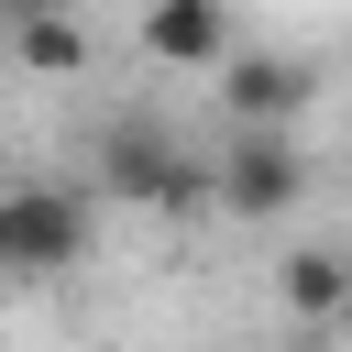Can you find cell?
Instances as JSON below:
<instances>
[{"mask_svg": "<svg viewBox=\"0 0 352 352\" xmlns=\"http://www.w3.org/2000/svg\"><path fill=\"white\" fill-rule=\"evenodd\" d=\"M88 187L132 198V209H220V165L187 154L165 121H110L99 154H88Z\"/></svg>", "mask_w": 352, "mask_h": 352, "instance_id": "cell-1", "label": "cell"}, {"mask_svg": "<svg viewBox=\"0 0 352 352\" xmlns=\"http://www.w3.org/2000/svg\"><path fill=\"white\" fill-rule=\"evenodd\" d=\"M275 297H286L297 319H352V253H330V242H297V253L275 264Z\"/></svg>", "mask_w": 352, "mask_h": 352, "instance_id": "cell-6", "label": "cell"}, {"mask_svg": "<svg viewBox=\"0 0 352 352\" xmlns=\"http://www.w3.org/2000/svg\"><path fill=\"white\" fill-rule=\"evenodd\" d=\"M88 231H99V187H11L0 198V264L11 275H66L88 264Z\"/></svg>", "mask_w": 352, "mask_h": 352, "instance_id": "cell-2", "label": "cell"}, {"mask_svg": "<svg viewBox=\"0 0 352 352\" xmlns=\"http://www.w3.org/2000/svg\"><path fill=\"white\" fill-rule=\"evenodd\" d=\"M11 55H22L33 77H77V66H88V33L44 0V11H22V22H11Z\"/></svg>", "mask_w": 352, "mask_h": 352, "instance_id": "cell-7", "label": "cell"}, {"mask_svg": "<svg viewBox=\"0 0 352 352\" xmlns=\"http://www.w3.org/2000/svg\"><path fill=\"white\" fill-rule=\"evenodd\" d=\"M209 165H220V209L231 220H286L308 198V154L286 143V121H242Z\"/></svg>", "mask_w": 352, "mask_h": 352, "instance_id": "cell-3", "label": "cell"}, {"mask_svg": "<svg viewBox=\"0 0 352 352\" xmlns=\"http://www.w3.org/2000/svg\"><path fill=\"white\" fill-rule=\"evenodd\" d=\"M143 55L154 66H220L231 55V0H143Z\"/></svg>", "mask_w": 352, "mask_h": 352, "instance_id": "cell-5", "label": "cell"}, {"mask_svg": "<svg viewBox=\"0 0 352 352\" xmlns=\"http://www.w3.org/2000/svg\"><path fill=\"white\" fill-rule=\"evenodd\" d=\"M308 88H319V77H308L297 55H220V110H231V121H297Z\"/></svg>", "mask_w": 352, "mask_h": 352, "instance_id": "cell-4", "label": "cell"}]
</instances>
